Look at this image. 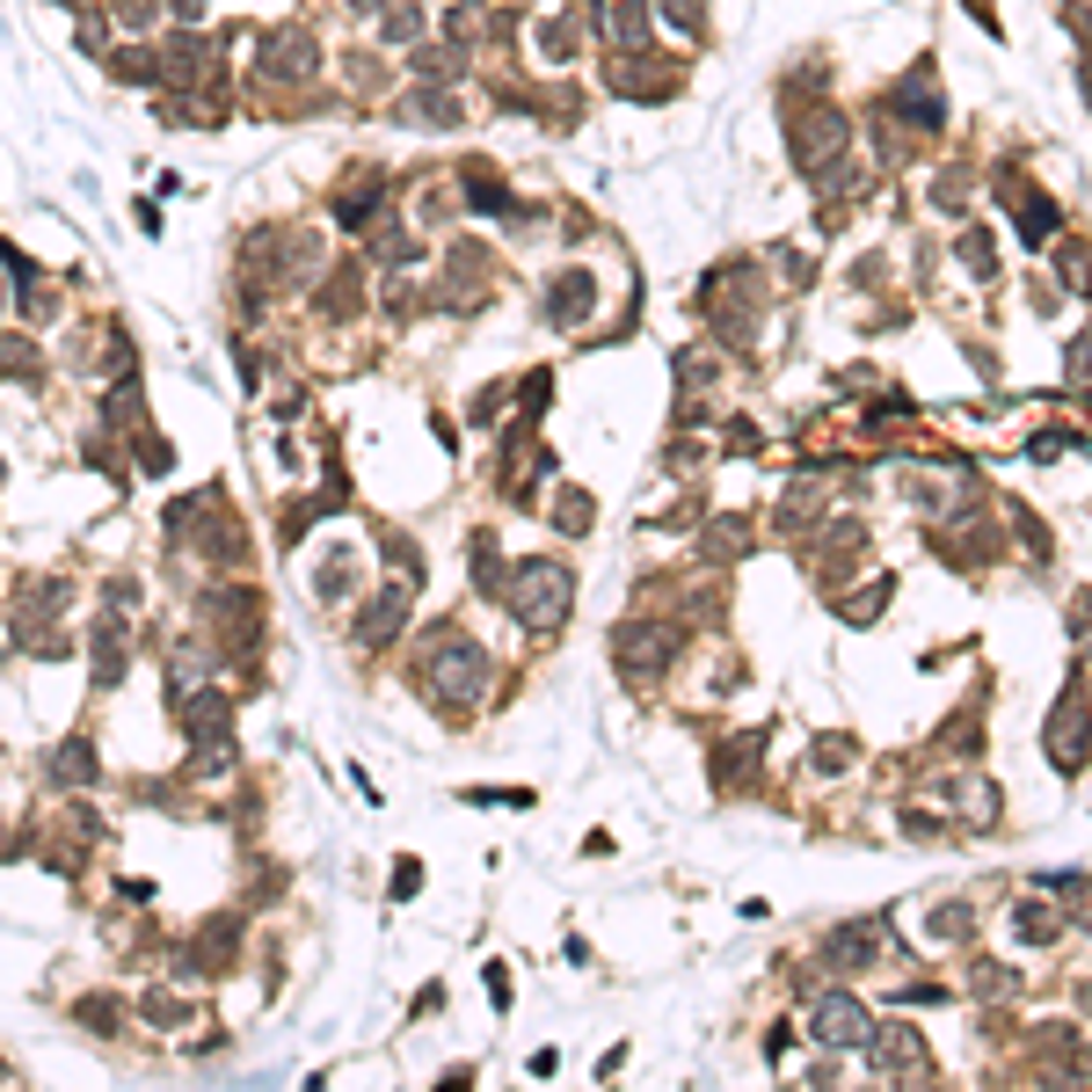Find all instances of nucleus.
<instances>
[{"label":"nucleus","mask_w":1092,"mask_h":1092,"mask_svg":"<svg viewBox=\"0 0 1092 1092\" xmlns=\"http://www.w3.org/2000/svg\"><path fill=\"white\" fill-rule=\"evenodd\" d=\"M568 598H576L568 561H517V576H510V612H517V627L554 633L561 619H568Z\"/></svg>","instance_id":"f257e3e1"},{"label":"nucleus","mask_w":1092,"mask_h":1092,"mask_svg":"<svg viewBox=\"0 0 1092 1092\" xmlns=\"http://www.w3.org/2000/svg\"><path fill=\"white\" fill-rule=\"evenodd\" d=\"M430 700L444 706V714H460V706H474L481 700V678H488V655L474 649V641H444V649L430 655Z\"/></svg>","instance_id":"f03ea898"},{"label":"nucleus","mask_w":1092,"mask_h":1092,"mask_svg":"<svg viewBox=\"0 0 1092 1092\" xmlns=\"http://www.w3.org/2000/svg\"><path fill=\"white\" fill-rule=\"evenodd\" d=\"M867 1064H874V1078H925L932 1070V1056H925V1042H918V1027H881V1034H867Z\"/></svg>","instance_id":"7ed1b4c3"},{"label":"nucleus","mask_w":1092,"mask_h":1092,"mask_svg":"<svg viewBox=\"0 0 1092 1092\" xmlns=\"http://www.w3.org/2000/svg\"><path fill=\"white\" fill-rule=\"evenodd\" d=\"M808 1034H816V1042H830V1049H859V1042L874 1034V1019H867V1005H859V997H838V991H830V997H816Z\"/></svg>","instance_id":"20e7f679"},{"label":"nucleus","mask_w":1092,"mask_h":1092,"mask_svg":"<svg viewBox=\"0 0 1092 1092\" xmlns=\"http://www.w3.org/2000/svg\"><path fill=\"white\" fill-rule=\"evenodd\" d=\"M1085 736H1092V721H1085V692L1070 685L1064 700H1056V728H1049V743H1056V765H1064V773H1078V765H1085Z\"/></svg>","instance_id":"39448f33"},{"label":"nucleus","mask_w":1092,"mask_h":1092,"mask_svg":"<svg viewBox=\"0 0 1092 1092\" xmlns=\"http://www.w3.org/2000/svg\"><path fill=\"white\" fill-rule=\"evenodd\" d=\"M314 66H321V51H314L306 29H277V37L263 45V73H269V80H306Z\"/></svg>","instance_id":"423d86ee"},{"label":"nucleus","mask_w":1092,"mask_h":1092,"mask_svg":"<svg viewBox=\"0 0 1092 1092\" xmlns=\"http://www.w3.org/2000/svg\"><path fill=\"white\" fill-rule=\"evenodd\" d=\"M670 649H678V633H670V627H627V633H619V663H627L633 678H655V670L670 663Z\"/></svg>","instance_id":"0eeeda50"},{"label":"nucleus","mask_w":1092,"mask_h":1092,"mask_svg":"<svg viewBox=\"0 0 1092 1092\" xmlns=\"http://www.w3.org/2000/svg\"><path fill=\"white\" fill-rule=\"evenodd\" d=\"M590 299H598L590 269H561V277H554V291H547V321H554V328H576V321L590 314Z\"/></svg>","instance_id":"6e6552de"},{"label":"nucleus","mask_w":1092,"mask_h":1092,"mask_svg":"<svg viewBox=\"0 0 1092 1092\" xmlns=\"http://www.w3.org/2000/svg\"><path fill=\"white\" fill-rule=\"evenodd\" d=\"M881 954V925H838L824 940V962L830 969H859V962H874Z\"/></svg>","instance_id":"1a4fd4ad"},{"label":"nucleus","mask_w":1092,"mask_h":1092,"mask_svg":"<svg viewBox=\"0 0 1092 1092\" xmlns=\"http://www.w3.org/2000/svg\"><path fill=\"white\" fill-rule=\"evenodd\" d=\"M401 612H409V582H393V590H379V598H372V605H364L357 633H364V641H387V633L401 627Z\"/></svg>","instance_id":"9d476101"},{"label":"nucleus","mask_w":1092,"mask_h":1092,"mask_svg":"<svg viewBox=\"0 0 1092 1092\" xmlns=\"http://www.w3.org/2000/svg\"><path fill=\"white\" fill-rule=\"evenodd\" d=\"M896 110H903L911 124H940V80H932V88H925V73H918V80H903V88H896Z\"/></svg>","instance_id":"9b49d317"},{"label":"nucleus","mask_w":1092,"mask_h":1092,"mask_svg":"<svg viewBox=\"0 0 1092 1092\" xmlns=\"http://www.w3.org/2000/svg\"><path fill=\"white\" fill-rule=\"evenodd\" d=\"M460 190H466V204H474V212H488V218H510V212H517V204H510V190L495 183V175H466Z\"/></svg>","instance_id":"f8f14e48"},{"label":"nucleus","mask_w":1092,"mask_h":1092,"mask_svg":"<svg viewBox=\"0 0 1092 1092\" xmlns=\"http://www.w3.org/2000/svg\"><path fill=\"white\" fill-rule=\"evenodd\" d=\"M612 45H649V8H641V0H627V8H619V15H612Z\"/></svg>","instance_id":"ddd939ff"},{"label":"nucleus","mask_w":1092,"mask_h":1092,"mask_svg":"<svg viewBox=\"0 0 1092 1092\" xmlns=\"http://www.w3.org/2000/svg\"><path fill=\"white\" fill-rule=\"evenodd\" d=\"M124 678V641H110V627L96 633V685H117Z\"/></svg>","instance_id":"4468645a"},{"label":"nucleus","mask_w":1092,"mask_h":1092,"mask_svg":"<svg viewBox=\"0 0 1092 1092\" xmlns=\"http://www.w3.org/2000/svg\"><path fill=\"white\" fill-rule=\"evenodd\" d=\"M387 45H423V8H393L387 15Z\"/></svg>","instance_id":"2eb2a0df"},{"label":"nucleus","mask_w":1092,"mask_h":1092,"mask_svg":"<svg viewBox=\"0 0 1092 1092\" xmlns=\"http://www.w3.org/2000/svg\"><path fill=\"white\" fill-rule=\"evenodd\" d=\"M51 773H59V779H88V773H96V751H88V743H66V751L51 757Z\"/></svg>","instance_id":"dca6fc26"},{"label":"nucleus","mask_w":1092,"mask_h":1092,"mask_svg":"<svg viewBox=\"0 0 1092 1092\" xmlns=\"http://www.w3.org/2000/svg\"><path fill=\"white\" fill-rule=\"evenodd\" d=\"M444 37H452V45H474V37H481V8H452V15H444Z\"/></svg>","instance_id":"f3484780"},{"label":"nucleus","mask_w":1092,"mask_h":1092,"mask_svg":"<svg viewBox=\"0 0 1092 1092\" xmlns=\"http://www.w3.org/2000/svg\"><path fill=\"white\" fill-rule=\"evenodd\" d=\"M736 547H743V525H736V517H728V525H706V532H700V554H736Z\"/></svg>","instance_id":"a211bd4d"},{"label":"nucleus","mask_w":1092,"mask_h":1092,"mask_svg":"<svg viewBox=\"0 0 1092 1092\" xmlns=\"http://www.w3.org/2000/svg\"><path fill=\"white\" fill-rule=\"evenodd\" d=\"M554 525H561V532H582V525H590V495H576V488H568V495H561V510H554Z\"/></svg>","instance_id":"6ab92c4d"},{"label":"nucleus","mask_w":1092,"mask_h":1092,"mask_svg":"<svg viewBox=\"0 0 1092 1092\" xmlns=\"http://www.w3.org/2000/svg\"><path fill=\"white\" fill-rule=\"evenodd\" d=\"M670 8V23L678 29H700V15H706V0H663Z\"/></svg>","instance_id":"aec40b11"},{"label":"nucleus","mask_w":1092,"mask_h":1092,"mask_svg":"<svg viewBox=\"0 0 1092 1092\" xmlns=\"http://www.w3.org/2000/svg\"><path fill=\"white\" fill-rule=\"evenodd\" d=\"M1019 932H1027V940H1049V932H1056V918H1042V903H1027V918H1019Z\"/></svg>","instance_id":"412c9836"},{"label":"nucleus","mask_w":1092,"mask_h":1092,"mask_svg":"<svg viewBox=\"0 0 1092 1092\" xmlns=\"http://www.w3.org/2000/svg\"><path fill=\"white\" fill-rule=\"evenodd\" d=\"M350 8H357V15H372V8H387V0H350Z\"/></svg>","instance_id":"4be33fe9"},{"label":"nucleus","mask_w":1092,"mask_h":1092,"mask_svg":"<svg viewBox=\"0 0 1092 1092\" xmlns=\"http://www.w3.org/2000/svg\"><path fill=\"white\" fill-rule=\"evenodd\" d=\"M1078 1078H1092V1049H1085V1056H1078Z\"/></svg>","instance_id":"5701e85b"}]
</instances>
